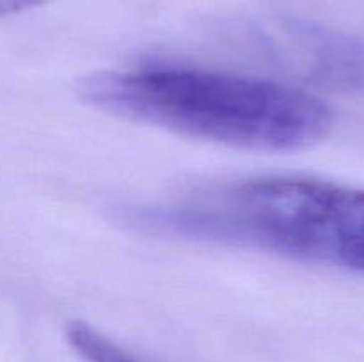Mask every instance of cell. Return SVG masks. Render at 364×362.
<instances>
[{
  "label": "cell",
  "mask_w": 364,
  "mask_h": 362,
  "mask_svg": "<svg viewBox=\"0 0 364 362\" xmlns=\"http://www.w3.org/2000/svg\"><path fill=\"white\" fill-rule=\"evenodd\" d=\"M263 55L331 91L364 96V38L304 20H288L272 34L259 32Z\"/></svg>",
  "instance_id": "3957f363"
},
{
  "label": "cell",
  "mask_w": 364,
  "mask_h": 362,
  "mask_svg": "<svg viewBox=\"0 0 364 362\" xmlns=\"http://www.w3.org/2000/svg\"><path fill=\"white\" fill-rule=\"evenodd\" d=\"M149 233L242 245L364 272V190L304 177L226 185L164 208H127Z\"/></svg>",
  "instance_id": "7a4b0ae2"
},
{
  "label": "cell",
  "mask_w": 364,
  "mask_h": 362,
  "mask_svg": "<svg viewBox=\"0 0 364 362\" xmlns=\"http://www.w3.org/2000/svg\"><path fill=\"white\" fill-rule=\"evenodd\" d=\"M68 341L85 362H149L121 344L114 343L102 332L84 322H75L68 327Z\"/></svg>",
  "instance_id": "277c9868"
},
{
  "label": "cell",
  "mask_w": 364,
  "mask_h": 362,
  "mask_svg": "<svg viewBox=\"0 0 364 362\" xmlns=\"http://www.w3.org/2000/svg\"><path fill=\"white\" fill-rule=\"evenodd\" d=\"M78 94L121 119L255 151L308 149L333 128L329 106L302 89L205 70L102 71Z\"/></svg>",
  "instance_id": "6da1fadb"
},
{
  "label": "cell",
  "mask_w": 364,
  "mask_h": 362,
  "mask_svg": "<svg viewBox=\"0 0 364 362\" xmlns=\"http://www.w3.org/2000/svg\"><path fill=\"white\" fill-rule=\"evenodd\" d=\"M48 2H53V0H0V16L16 14L27 9H34V7L45 6V4Z\"/></svg>",
  "instance_id": "5b68a950"
}]
</instances>
